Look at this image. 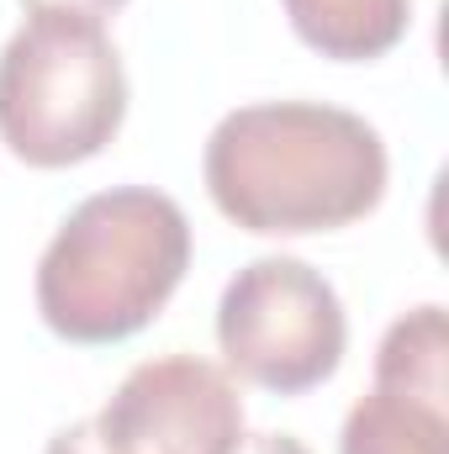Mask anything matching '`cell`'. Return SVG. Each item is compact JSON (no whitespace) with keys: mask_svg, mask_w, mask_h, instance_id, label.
<instances>
[{"mask_svg":"<svg viewBox=\"0 0 449 454\" xmlns=\"http://www.w3.org/2000/svg\"><path fill=\"white\" fill-rule=\"evenodd\" d=\"M207 191L232 227L259 238L334 232L386 196V143L365 116L323 101H259L207 137Z\"/></svg>","mask_w":449,"mask_h":454,"instance_id":"6da1fadb","label":"cell"},{"mask_svg":"<svg viewBox=\"0 0 449 454\" xmlns=\"http://www.w3.org/2000/svg\"><path fill=\"white\" fill-rule=\"evenodd\" d=\"M191 223L175 196L116 185L80 201L37 259V312L69 343L143 333L180 291Z\"/></svg>","mask_w":449,"mask_h":454,"instance_id":"7a4b0ae2","label":"cell"},{"mask_svg":"<svg viewBox=\"0 0 449 454\" xmlns=\"http://www.w3.org/2000/svg\"><path fill=\"white\" fill-rule=\"evenodd\" d=\"M127 116V74L96 16L32 11L0 53V143L32 169L96 159Z\"/></svg>","mask_w":449,"mask_h":454,"instance_id":"3957f363","label":"cell"},{"mask_svg":"<svg viewBox=\"0 0 449 454\" xmlns=\"http://www.w3.org/2000/svg\"><path fill=\"white\" fill-rule=\"evenodd\" d=\"M349 317L338 291L302 259L264 254L227 280L217 301V348L248 386L302 396L343 359Z\"/></svg>","mask_w":449,"mask_h":454,"instance_id":"277c9868","label":"cell"},{"mask_svg":"<svg viewBox=\"0 0 449 454\" xmlns=\"http://www.w3.org/2000/svg\"><path fill=\"white\" fill-rule=\"evenodd\" d=\"M96 428L116 454H232L243 439V402L223 364L164 354L122 375Z\"/></svg>","mask_w":449,"mask_h":454,"instance_id":"5b68a950","label":"cell"},{"mask_svg":"<svg viewBox=\"0 0 449 454\" xmlns=\"http://www.w3.org/2000/svg\"><path fill=\"white\" fill-rule=\"evenodd\" d=\"M296 37L338 64H365L407 37L413 0H280Z\"/></svg>","mask_w":449,"mask_h":454,"instance_id":"8992f818","label":"cell"},{"mask_svg":"<svg viewBox=\"0 0 449 454\" xmlns=\"http://www.w3.org/2000/svg\"><path fill=\"white\" fill-rule=\"evenodd\" d=\"M445 354H449V328L445 307H413L407 317H397L386 328V339L375 348V391H391L402 402L434 407L445 412Z\"/></svg>","mask_w":449,"mask_h":454,"instance_id":"52a82bcc","label":"cell"},{"mask_svg":"<svg viewBox=\"0 0 449 454\" xmlns=\"http://www.w3.org/2000/svg\"><path fill=\"white\" fill-rule=\"evenodd\" d=\"M338 454H449V412L370 391L349 407Z\"/></svg>","mask_w":449,"mask_h":454,"instance_id":"ba28073f","label":"cell"},{"mask_svg":"<svg viewBox=\"0 0 449 454\" xmlns=\"http://www.w3.org/2000/svg\"><path fill=\"white\" fill-rule=\"evenodd\" d=\"M48 454H116V450L101 439L96 418H80V423H69V428H59L48 439Z\"/></svg>","mask_w":449,"mask_h":454,"instance_id":"9c48e42d","label":"cell"},{"mask_svg":"<svg viewBox=\"0 0 449 454\" xmlns=\"http://www.w3.org/2000/svg\"><path fill=\"white\" fill-rule=\"evenodd\" d=\"M232 454H312V450L291 434H243Z\"/></svg>","mask_w":449,"mask_h":454,"instance_id":"30bf717a","label":"cell"},{"mask_svg":"<svg viewBox=\"0 0 449 454\" xmlns=\"http://www.w3.org/2000/svg\"><path fill=\"white\" fill-rule=\"evenodd\" d=\"M21 5H32V11H69V16H112L116 5H127V0H21Z\"/></svg>","mask_w":449,"mask_h":454,"instance_id":"8fae6325","label":"cell"}]
</instances>
